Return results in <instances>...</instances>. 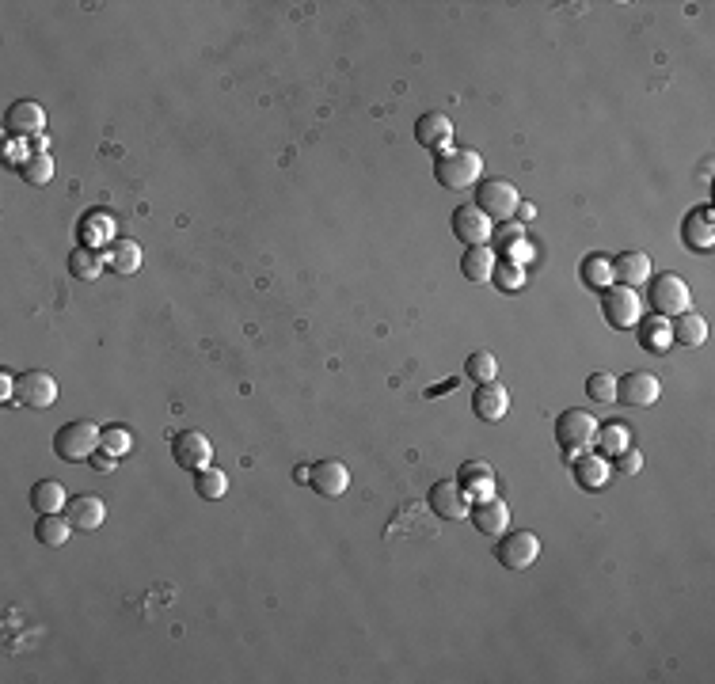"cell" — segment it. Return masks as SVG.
<instances>
[{
	"label": "cell",
	"mask_w": 715,
	"mask_h": 684,
	"mask_svg": "<svg viewBox=\"0 0 715 684\" xmlns=\"http://www.w3.org/2000/svg\"><path fill=\"white\" fill-rule=\"evenodd\" d=\"M449 225H453V236H457L464 247H484L491 244V236H495V221H487V213H480L476 202L453 209Z\"/></svg>",
	"instance_id": "cell-10"
},
{
	"label": "cell",
	"mask_w": 715,
	"mask_h": 684,
	"mask_svg": "<svg viewBox=\"0 0 715 684\" xmlns=\"http://www.w3.org/2000/svg\"><path fill=\"white\" fill-rule=\"evenodd\" d=\"M495 555H499V563H503L506 570H529L537 559H541V540L525 529L503 532Z\"/></svg>",
	"instance_id": "cell-8"
},
{
	"label": "cell",
	"mask_w": 715,
	"mask_h": 684,
	"mask_svg": "<svg viewBox=\"0 0 715 684\" xmlns=\"http://www.w3.org/2000/svg\"><path fill=\"white\" fill-rule=\"evenodd\" d=\"M54 168H58V164H54L50 152H31V160L20 168V179L27 187H46V183L54 179Z\"/></svg>",
	"instance_id": "cell-34"
},
{
	"label": "cell",
	"mask_w": 715,
	"mask_h": 684,
	"mask_svg": "<svg viewBox=\"0 0 715 684\" xmlns=\"http://www.w3.org/2000/svg\"><path fill=\"white\" fill-rule=\"evenodd\" d=\"M457 487H461L464 498H468L472 506L495 498V472H491V464H487V460H468V464H461Z\"/></svg>",
	"instance_id": "cell-18"
},
{
	"label": "cell",
	"mask_w": 715,
	"mask_h": 684,
	"mask_svg": "<svg viewBox=\"0 0 715 684\" xmlns=\"http://www.w3.org/2000/svg\"><path fill=\"white\" fill-rule=\"evenodd\" d=\"M65 517L73 521V529L96 532L99 525L107 521V502H103L99 494H77V498H69V506H65Z\"/></svg>",
	"instance_id": "cell-22"
},
{
	"label": "cell",
	"mask_w": 715,
	"mask_h": 684,
	"mask_svg": "<svg viewBox=\"0 0 715 684\" xmlns=\"http://www.w3.org/2000/svg\"><path fill=\"white\" fill-rule=\"evenodd\" d=\"M99 437H103V426L96 422H65L58 434H54V453L65 460V464H84V460H92V453L99 449Z\"/></svg>",
	"instance_id": "cell-3"
},
{
	"label": "cell",
	"mask_w": 715,
	"mask_h": 684,
	"mask_svg": "<svg viewBox=\"0 0 715 684\" xmlns=\"http://www.w3.org/2000/svg\"><path fill=\"white\" fill-rule=\"evenodd\" d=\"M499 251H506L503 259H510V263H518V266H525V263H533V259H537V247L529 244V240H510V244L506 247H499Z\"/></svg>",
	"instance_id": "cell-39"
},
{
	"label": "cell",
	"mask_w": 715,
	"mask_h": 684,
	"mask_svg": "<svg viewBox=\"0 0 715 684\" xmlns=\"http://www.w3.org/2000/svg\"><path fill=\"white\" fill-rule=\"evenodd\" d=\"M4 130H8V137L35 141V137L46 133V111H42L35 99H20V103H12L8 114H4Z\"/></svg>",
	"instance_id": "cell-12"
},
{
	"label": "cell",
	"mask_w": 715,
	"mask_h": 684,
	"mask_svg": "<svg viewBox=\"0 0 715 684\" xmlns=\"http://www.w3.org/2000/svg\"><path fill=\"white\" fill-rule=\"evenodd\" d=\"M103 251H88V247H77V251H69V274L77 278V282H99L103 278Z\"/></svg>",
	"instance_id": "cell-31"
},
{
	"label": "cell",
	"mask_w": 715,
	"mask_h": 684,
	"mask_svg": "<svg viewBox=\"0 0 715 684\" xmlns=\"http://www.w3.org/2000/svg\"><path fill=\"white\" fill-rule=\"evenodd\" d=\"M472 411H476V418H484V422H503V418L510 415V392H506L499 380H491V384H476Z\"/></svg>",
	"instance_id": "cell-21"
},
{
	"label": "cell",
	"mask_w": 715,
	"mask_h": 684,
	"mask_svg": "<svg viewBox=\"0 0 715 684\" xmlns=\"http://www.w3.org/2000/svg\"><path fill=\"white\" fill-rule=\"evenodd\" d=\"M670 331H674V342H681V346H704L708 342V320L700 312H693V308L674 316Z\"/></svg>",
	"instance_id": "cell-29"
},
{
	"label": "cell",
	"mask_w": 715,
	"mask_h": 684,
	"mask_svg": "<svg viewBox=\"0 0 715 684\" xmlns=\"http://www.w3.org/2000/svg\"><path fill=\"white\" fill-rule=\"evenodd\" d=\"M103 263H107V270H115V274H122V278H130V274H137L141 263H145V251H141V244L130 240V236H118L115 244L103 251Z\"/></svg>",
	"instance_id": "cell-24"
},
{
	"label": "cell",
	"mask_w": 715,
	"mask_h": 684,
	"mask_svg": "<svg viewBox=\"0 0 715 684\" xmlns=\"http://www.w3.org/2000/svg\"><path fill=\"white\" fill-rule=\"evenodd\" d=\"M586 396L594 399V403H617V377L613 373H590L586 380Z\"/></svg>",
	"instance_id": "cell-38"
},
{
	"label": "cell",
	"mask_w": 715,
	"mask_h": 684,
	"mask_svg": "<svg viewBox=\"0 0 715 684\" xmlns=\"http://www.w3.org/2000/svg\"><path fill=\"white\" fill-rule=\"evenodd\" d=\"M99 449L122 460V456H126V453H130V449H134V434H130L126 426H115V422H111V426H103V437H99Z\"/></svg>",
	"instance_id": "cell-36"
},
{
	"label": "cell",
	"mask_w": 715,
	"mask_h": 684,
	"mask_svg": "<svg viewBox=\"0 0 715 684\" xmlns=\"http://www.w3.org/2000/svg\"><path fill=\"white\" fill-rule=\"evenodd\" d=\"M434 179H438V187L445 190H472L484 179V156L476 149H457V145H453L449 152H438Z\"/></svg>",
	"instance_id": "cell-1"
},
{
	"label": "cell",
	"mask_w": 715,
	"mask_h": 684,
	"mask_svg": "<svg viewBox=\"0 0 715 684\" xmlns=\"http://www.w3.org/2000/svg\"><path fill=\"white\" fill-rule=\"evenodd\" d=\"M118 240V221L111 209H88L77 221V247L107 251Z\"/></svg>",
	"instance_id": "cell-7"
},
{
	"label": "cell",
	"mask_w": 715,
	"mask_h": 684,
	"mask_svg": "<svg viewBox=\"0 0 715 684\" xmlns=\"http://www.w3.org/2000/svg\"><path fill=\"white\" fill-rule=\"evenodd\" d=\"M556 441H560V449H563V460L571 464L579 453L594 449V441H598V418L590 415V411H582V407L563 411V415L556 418Z\"/></svg>",
	"instance_id": "cell-2"
},
{
	"label": "cell",
	"mask_w": 715,
	"mask_h": 684,
	"mask_svg": "<svg viewBox=\"0 0 715 684\" xmlns=\"http://www.w3.org/2000/svg\"><path fill=\"white\" fill-rule=\"evenodd\" d=\"M594 449H598L605 460H617L624 449H632V426H624V422H605V426H598Z\"/></svg>",
	"instance_id": "cell-27"
},
{
	"label": "cell",
	"mask_w": 715,
	"mask_h": 684,
	"mask_svg": "<svg viewBox=\"0 0 715 684\" xmlns=\"http://www.w3.org/2000/svg\"><path fill=\"white\" fill-rule=\"evenodd\" d=\"M464 377L476 380V384H491V380H499V358H495L491 350H476V354H468V361H464Z\"/></svg>",
	"instance_id": "cell-35"
},
{
	"label": "cell",
	"mask_w": 715,
	"mask_h": 684,
	"mask_svg": "<svg viewBox=\"0 0 715 684\" xmlns=\"http://www.w3.org/2000/svg\"><path fill=\"white\" fill-rule=\"evenodd\" d=\"M453 122H449V114L442 111H430V114H419V122H415V141L430 149L434 156L438 152H449L453 149Z\"/></svg>",
	"instance_id": "cell-16"
},
{
	"label": "cell",
	"mask_w": 715,
	"mask_h": 684,
	"mask_svg": "<svg viewBox=\"0 0 715 684\" xmlns=\"http://www.w3.org/2000/svg\"><path fill=\"white\" fill-rule=\"evenodd\" d=\"M522 236H525V228L518 225V221H510V225L495 228V236H491V240H499V247H506L510 240H522Z\"/></svg>",
	"instance_id": "cell-42"
},
{
	"label": "cell",
	"mask_w": 715,
	"mask_h": 684,
	"mask_svg": "<svg viewBox=\"0 0 715 684\" xmlns=\"http://www.w3.org/2000/svg\"><path fill=\"white\" fill-rule=\"evenodd\" d=\"M613 468H617V472H624V475H639V472H643V453H639L636 445H632V449H624V453L613 460Z\"/></svg>",
	"instance_id": "cell-40"
},
{
	"label": "cell",
	"mask_w": 715,
	"mask_h": 684,
	"mask_svg": "<svg viewBox=\"0 0 715 684\" xmlns=\"http://www.w3.org/2000/svg\"><path fill=\"white\" fill-rule=\"evenodd\" d=\"M579 278L590 289H598V293H605L609 285H613V263L601 255V251H594V255H586L582 259V266H579Z\"/></svg>",
	"instance_id": "cell-32"
},
{
	"label": "cell",
	"mask_w": 715,
	"mask_h": 684,
	"mask_svg": "<svg viewBox=\"0 0 715 684\" xmlns=\"http://www.w3.org/2000/svg\"><path fill=\"white\" fill-rule=\"evenodd\" d=\"M491 282L499 285L503 293H518V289H525V266L510 263V259H499V263H495V274H491Z\"/></svg>",
	"instance_id": "cell-37"
},
{
	"label": "cell",
	"mask_w": 715,
	"mask_h": 684,
	"mask_svg": "<svg viewBox=\"0 0 715 684\" xmlns=\"http://www.w3.org/2000/svg\"><path fill=\"white\" fill-rule=\"evenodd\" d=\"M309 487L320 498H339L350 487V468L343 460H320V464L309 468Z\"/></svg>",
	"instance_id": "cell-19"
},
{
	"label": "cell",
	"mask_w": 715,
	"mask_h": 684,
	"mask_svg": "<svg viewBox=\"0 0 715 684\" xmlns=\"http://www.w3.org/2000/svg\"><path fill=\"white\" fill-rule=\"evenodd\" d=\"M613 263V285H628V289H639L655 278V263L647 251H620Z\"/></svg>",
	"instance_id": "cell-15"
},
{
	"label": "cell",
	"mask_w": 715,
	"mask_h": 684,
	"mask_svg": "<svg viewBox=\"0 0 715 684\" xmlns=\"http://www.w3.org/2000/svg\"><path fill=\"white\" fill-rule=\"evenodd\" d=\"M522 206V194L510 179H480L476 183V209L487 213V221H514V213Z\"/></svg>",
	"instance_id": "cell-4"
},
{
	"label": "cell",
	"mask_w": 715,
	"mask_h": 684,
	"mask_svg": "<svg viewBox=\"0 0 715 684\" xmlns=\"http://www.w3.org/2000/svg\"><path fill=\"white\" fill-rule=\"evenodd\" d=\"M88 464H92V468H96V472H115L118 468V456H111V453H103V449H96V453H92V460H88Z\"/></svg>",
	"instance_id": "cell-43"
},
{
	"label": "cell",
	"mask_w": 715,
	"mask_h": 684,
	"mask_svg": "<svg viewBox=\"0 0 715 684\" xmlns=\"http://www.w3.org/2000/svg\"><path fill=\"white\" fill-rule=\"evenodd\" d=\"M194 494L198 498H206V502H217V498H225L229 494V475L221 472V468H202V472H194Z\"/></svg>",
	"instance_id": "cell-33"
},
{
	"label": "cell",
	"mask_w": 715,
	"mask_h": 684,
	"mask_svg": "<svg viewBox=\"0 0 715 684\" xmlns=\"http://www.w3.org/2000/svg\"><path fill=\"white\" fill-rule=\"evenodd\" d=\"M172 460L179 468H187V472H202V468H210L213 464V445L206 434H198V430H179L172 437Z\"/></svg>",
	"instance_id": "cell-11"
},
{
	"label": "cell",
	"mask_w": 715,
	"mask_h": 684,
	"mask_svg": "<svg viewBox=\"0 0 715 684\" xmlns=\"http://www.w3.org/2000/svg\"><path fill=\"white\" fill-rule=\"evenodd\" d=\"M16 403L31 407V411L54 407V403H58V380H54V373H46V369H27V373H20Z\"/></svg>",
	"instance_id": "cell-9"
},
{
	"label": "cell",
	"mask_w": 715,
	"mask_h": 684,
	"mask_svg": "<svg viewBox=\"0 0 715 684\" xmlns=\"http://www.w3.org/2000/svg\"><path fill=\"white\" fill-rule=\"evenodd\" d=\"M69 536H73V521L65 513H42L39 525H35V540L42 548H61Z\"/></svg>",
	"instance_id": "cell-30"
},
{
	"label": "cell",
	"mask_w": 715,
	"mask_h": 684,
	"mask_svg": "<svg viewBox=\"0 0 715 684\" xmlns=\"http://www.w3.org/2000/svg\"><path fill=\"white\" fill-rule=\"evenodd\" d=\"M31 506H35V513H65V506H69V494H65V487H61L58 479H39L35 487H31Z\"/></svg>",
	"instance_id": "cell-28"
},
{
	"label": "cell",
	"mask_w": 715,
	"mask_h": 684,
	"mask_svg": "<svg viewBox=\"0 0 715 684\" xmlns=\"http://www.w3.org/2000/svg\"><path fill=\"white\" fill-rule=\"evenodd\" d=\"M571 472H575V483H579L582 491H601L613 479V460H605L598 449H586V453L571 460Z\"/></svg>",
	"instance_id": "cell-17"
},
{
	"label": "cell",
	"mask_w": 715,
	"mask_h": 684,
	"mask_svg": "<svg viewBox=\"0 0 715 684\" xmlns=\"http://www.w3.org/2000/svg\"><path fill=\"white\" fill-rule=\"evenodd\" d=\"M681 240L693 251H712L715 247V209L696 206L685 221H681Z\"/></svg>",
	"instance_id": "cell-20"
},
{
	"label": "cell",
	"mask_w": 715,
	"mask_h": 684,
	"mask_svg": "<svg viewBox=\"0 0 715 684\" xmlns=\"http://www.w3.org/2000/svg\"><path fill=\"white\" fill-rule=\"evenodd\" d=\"M639 342L647 354H666L674 346V331H670V320L666 316H651V320H639Z\"/></svg>",
	"instance_id": "cell-26"
},
{
	"label": "cell",
	"mask_w": 715,
	"mask_h": 684,
	"mask_svg": "<svg viewBox=\"0 0 715 684\" xmlns=\"http://www.w3.org/2000/svg\"><path fill=\"white\" fill-rule=\"evenodd\" d=\"M495 247L491 244H484V247H468L461 255V274H464V282H476V285H484V282H491V274H495Z\"/></svg>",
	"instance_id": "cell-25"
},
{
	"label": "cell",
	"mask_w": 715,
	"mask_h": 684,
	"mask_svg": "<svg viewBox=\"0 0 715 684\" xmlns=\"http://www.w3.org/2000/svg\"><path fill=\"white\" fill-rule=\"evenodd\" d=\"M16 384L20 377L12 369H0V403H16Z\"/></svg>",
	"instance_id": "cell-41"
},
{
	"label": "cell",
	"mask_w": 715,
	"mask_h": 684,
	"mask_svg": "<svg viewBox=\"0 0 715 684\" xmlns=\"http://www.w3.org/2000/svg\"><path fill=\"white\" fill-rule=\"evenodd\" d=\"M601 312H605V320L613 323L617 331H632L643 320V301H639L636 289H628V285H609L601 293Z\"/></svg>",
	"instance_id": "cell-6"
},
{
	"label": "cell",
	"mask_w": 715,
	"mask_h": 684,
	"mask_svg": "<svg viewBox=\"0 0 715 684\" xmlns=\"http://www.w3.org/2000/svg\"><path fill=\"white\" fill-rule=\"evenodd\" d=\"M468 521L484 532V536H503V532H510V506L495 494V498H487V502H476L472 513H468Z\"/></svg>",
	"instance_id": "cell-23"
},
{
	"label": "cell",
	"mask_w": 715,
	"mask_h": 684,
	"mask_svg": "<svg viewBox=\"0 0 715 684\" xmlns=\"http://www.w3.org/2000/svg\"><path fill=\"white\" fill-rule=\"evenodd\" d=\"M658 399H662V380L655 373H628L617 380L620 407H655Z\"/></svg>",
	"instance_id": "cell-13"
},
{
	"label": "cell",
	"mask_w": 715,
	"mask_h": 684,
	"mask_svg": "<svg viewBox=\"0 0 715 684\" xmlns=\"http://www.w3.org/2000/svg\"><path fill=\"white\" fill-rule=\"evenodd\" d=\"M426 498H430V510L438 513L442 521H468V513H472V502L464 498L457 479H438Z\"/></svg>",
	"instance_id": "cell-14"
},
{
	"label": "cell",
	"mask_w": 715,
	"mask_h": 684,
	"mask_svg": "<svg viewBox=\"0 0 715 684\" xmlns=\"http://www.w3.org/2000/svg\"><path fill=\"white\" fill-rule=\"evenodd\" d=\"M651 308H655V316H666V320H674V316H681V312H689L693 308V289H689V282L681 278V274H658V278H651Z\"/></svg>",
	"instance_id": "cell-5"
}]
</instances>
